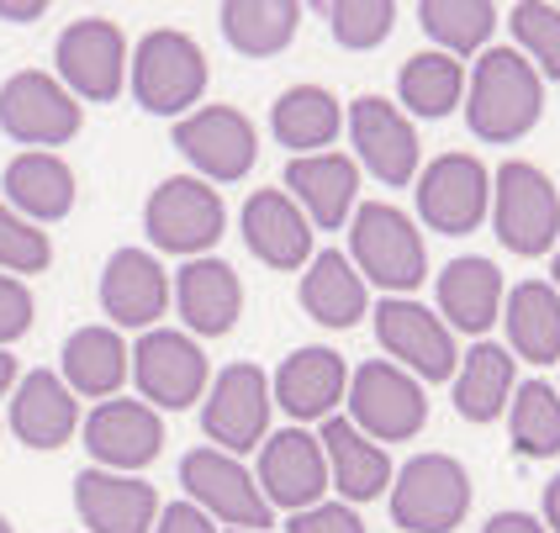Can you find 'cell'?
<instances>
[{
  "label": "cell",
  "mask_w": 560,
  "mask_h": 533,
  "mask_svg": "<svg viewBox=\"0 0 560 533\" xmlns=\"http://www.w3.org/2000/svg\"><path fill=\"white\" fill-rule=\"evenodd\" d=\"M175 301L201 339H222L244 312V281L222 259H190L175 275Z\"/></svg>",
  "instance_id": "cell-25"
},
{
  "label": "cell",
  "mask_w": 560,
  "mask_h": 533,
  "mask_svg": "<svg viewBox=\"0 0 560 533\" xmlns=\"http://www.w3.org/2000/svg\"><path fill=\"white\" fill-rule=\"evenodd\" d=\"M439 312L460 333H487L502 312V270L492 259H450L439 275Z\"/></svg>",
  "instance_id": "cell-27"
},
{
  "label": "cell",
  "mask_w": 560,
  "mask_h": 533,
  "mask_svg": "<svg viewBox=\"0 0 560 533\" xmlns=\"http://www.w3.org/2000/svg\"><path fill=\"white\" fill-rule=\"evenodd\" d=\"M508 339L529 365L560 359V291L545 281H524L508 296Z\"/></svg>",
  "instance_id": "cell-33"
},
{
  "label": "cell",
  "mask_w": 560,
  "mask_h": 533,
  "mask_svg": "<svg viewBox=\"0 0 560 533\" xmlns=\"http://www.w3.org/2000/svg\"><path fill=\"white\" fill-rule=\"evenodd\" d=\"M545 117V80L518 48H487L466 80V122L487 143H518Z\"/></svg>",
  "instance_id": "cell-1"
},
{
  "label": "cell",
  "mask_w": 560,
  "mask_h": 533,
  "mask_svg": "<svg viewBox=\"0 0 560 533\" xmlns=\"http://www.w3.org/2000/svg\"><path fill=\"white\" fill-rule=\"evenodd\" d=\"M349 264L360 270L365 285H381L392 296H412L423 275H429V253L418 227L407 222V212H397L392 201H365L354 222H349Z\"/></svg>",
  "instance_id": "cell-2"
},
{
  "label": "cell",
  "mask_w": 560,
  "mask_h": 533,
  "mask_svg": "<svg viewBox=\"0 0 560 533\" xmlns=\"http://www.w3.org/2000/svg\"><path fill=\"white\" fill-rule=\"evenodd\" d=\"M101 307L122 328H154L170 307V275L159 270L154 253L122 249L101 270Z\"/></svg>",
  "instance_id": "cell-20"
},
{
  "label": "cell",
  "mask_w": 560,
  "mask_h": 533,
  "mask_svg": "<svg viewBox=\"0 0 560 533\" xmlns=\"http://www.w3.org/2000/svg\"><path fill=\"white\" fill-rule=\"evenodd\" d=\"M296 27H302L296 0H233V5H222V37L244 59H270L280 48H291Z\"/></svg>",
  "instance_id": "cell-32"
},
{
  "label": "cell",
  "mask_w": 560,
  "mask_h": 533,
  "mask_svg": "<svg viewBox=\"0 0 560 533\" xmlns=\"http://www.w3.org/2000/svg\"><path fill=\"white\" fill-rule=\"evenodd\" d=\"M343 391H349V370H343L339 354L323 344L296 348L276 376V402H280V412L296 417V423L328 417V412L343 402Z\"/></svg>",
  "instance_id": "cell-23"
},
{
  "label": "cell",
  "mask_w": 560,
  "mask_h": 533,
  "mask_svg": "<svg viewBox=\"0 0 560 533\" xmlns=\"http://www.w3.org/2000/svg\"><path fill=\"white\" fill-rule=\"evenodd\" d=\"M175 149L207 175V180H238L254 169V154H259V138H254V122L238 111V106H207V111H190L175 122Z\"/></svg>",
  "instance_id": "cell-13"
},
{
  "label": "cell",
  "mask_w": 560,
  "mask_h": 533,
  "mask_svg": "<svg viewBox=\"0 0 560 533\" xmlns=\"http://www.w3.org/2000/svg\"><path fill=\"white\" fill-rule=\"evenodd\" d=\"M85 127L80 100L63 91L54 74L27 69V74H11L0 85V132L27 143V149H59L74 132Z\"/></svg>",
  "instance_id": "cell-7"
},
{
  "label": "cell",
  "mask_w": 560,
  "mask_h": 533,
  "mask_svg": "<svg viewBox=\"0 0 560 533\" xmlns=\"http://www.w3.org/2000/svg\"><path fill=\"white\" fill-rule=\"evenodd\" d=\"M508 434H513V449L524 460L560 454V391L556 386H545V380L518 386L513 402H508Z\"/></svg>",
  "instance_id": "cell-37"
},
{
  "label": "cell",
  "mask_w": 560,
  "mask_h": 533,
  "mask_svg": "<svg viewBox=\"0 0 560 533\" xmlns=\"http://www.w3.org/2000/svg\"><path fill=\"white\" fill-rule=\"evenodd\" d=\"M556 285H560V249H556Z\"/></svg>",
  "instance_id": "cell-48"
},
{
  "label": "cell",
  "mask_w": 560,
  "mask_h": 533,
  "mask_svg": "<svg viewBox=\"0 0 560 533\" xmlns=\"http://www.w3.org/2000/svg\"><path fill=\"white\" fill-rule=\"evenodd\" d=\"M470 512V475L450 454H412L392 481V518L407 533H450Z\"/></svg>",
  "instance_id": "cell-5"
},
{
  "label": "cell",
  "mask_w": 560,
  "mask_h": 533,
  "mask_svg": "<svg viewBox=\"0 0 560 533\" xmlns=\"http://www.w3.org/2000/svg\"><path fill=\"white\" fill-rule=\"evenodd\" d=\"M0 186L27 222H59L74 206V169L59 154H16Z\"/></svg>",
  "instance_id": "cell-28"
},
{
  "label": "cell",
  "mask_w": 560,
  "mask_h": 533,
  "mask_svg": "<svg viewBox=\"0 0 560 533\" xmlns=\"http://www.w3.org/2000/svg\"><path fill=\"white\" fill-rule=\"evenodd\" d=\"M508 27L518 37L524 59L539 69V80L550 74L560 80V5H539V0H524L508 11Z\"/></svg>",
  "instance_id": "cell-38"
},
{
  "label": "cell",
  "mask_w": 560,
  "mask_h": 533,
  "mask_svg": "<svg viewBox=\"0 0 560 533\" xmlns=\"http://www.w3.org/2000/svg\"><path fill=\"white\" fill-rule=\"evenodd\" d=\"M323 454H328V475H334L343 502H375L392 486L386 449H375V439H365L349 417H328L323 423Z\"/></svg>",
  "instance_id": "cell-26"
},
{
  "label": "cell",
  "mask_w": 560,
  "mask_h": 533,
  "mask_svg": "<svg viewBox=\"0 0 560 533\" xmlns=\"http://www.w3.org/2000/svg\"><path fill=\"white\" fill-rule=\"evenodd\" d=\"M418 27L429 32L439 43V54H450V59L481 54L492 27H498V5H487V0H423Z\"/></svg>",
  "instance_id": "cell-36"
},
{
  "label": "cell",
  "mask_w": 560,
  "mask_h": 533,
  "mask_svg": "<svg viewBox=\"0 0 560 533\" xmlns=\"http://www.w3.org/2000/svg\"><path fill=\"white\" fill-rule=\"evenodd\" d=\"M132 95L143 111L154 117H175V111H190L196 95L207 91V54L196 48V37L175 27H154L138 54H132Z\"/></svg>",
  "instance_id": "cell-4"
},
{
  "label": "cell",
  "mask_w": 560,
  "mask_h": 533,
  "mask_svg": "<svg viewBox=\"0 0 560 533\" xmlns=\"http://www.w3.org/2000/svg\"><path fill=\"white\" fill-rule=\"evenodd\" d=\"M74 428H80L74 391L54 370H32L16 386V402H11V434L27 449H63L74 439Z\"/></svg>",
  "instance_id": "cell-24"
},
{
  "label": "cell",
  "mask_w": 560,
  "mask_h": 533,
  "mask_svg": "<svg viewBox=\"0 0 560 533\" xmlns=\"http://www.w3.org/2000/svg\"><path fill=\"white\" fill-rule=\"evenodd\" d=\"M302 307H307V317L323 322V328H354V322L365 317V281H360V270H354L339 249H323L307 264Z\"/></svg>",
  "instance_id": "cell-30"
},
{
  "label": "cell",
  "mask_w": 560,
  "mask_h": 533,
  "mask_svg": "<svg viewBox=\"0 0 560 533\" xmlns=\"http://www.w3.org/2000/svg\"><path fill=\"white\" fill-rule=\"evenodd\" d=\"M545 523L560 533V475L550 481V486H545Z\"/></svg>",
  "instance_id": "cell-46"
},
{
  "label": "cell",
  "mask_w": 560,
  "mask_h": 533,
  "mask_svg": "<svg viewBox=\"0 0 560 533\" xmlns=\"http://www.w3.org/2000/svg\"><path fill=\"white\" fill-rule=\"evenodd\" d=\"M492 206V175L487 164L470 154H444L423 169L418 180V212L434 233H450V238H466L481 227Z\"/></svg>",
  "instance_id": "cell-9"
},
{
  "label": "cell",
  "mask_w": 560,
  "mask_h": 533,
  "mask_svg": "<svg viewBox=\"0 0 560 533\" xmlns=\"http://www.w3.org/2000/svg\"><path fill=\"white\" fill-rule=\"evenodd\" d=\"M43 11H48L43 0H32V5H5V0H0V16H5V22H37Z\"/></svg>",
  "instance_id": "cell-45"
},
{
  "label": "cell",
  "mask_w": 560,
  "mask_h": 533,
  "mask_svg": "<svg viewBox=\"0 0 560 533\" xmlns=\"http://www.w3.org/2000/svg\"><path fill=\"white\" fill-rule=\"evenodd\" d=\"M180 481H186L190 502L201 507V512H212L222 523H233V529H270V502H265V491H259V481H254L233 454H222V449H190L186 460H180Z\"/></svg>",
  "instance_id": "cell-10"
},
{
  "label": "cell",
  "mask_w": 560,
  "mask_h": 533,
  "mask_svg": "<svg viewBox=\"0 0 560 533\" xmlns=\"http://www.w3.org/2000/svg\"><path fill=\"white\" fill-rule=\"evenodd\" d=\"M11 386H16V359H11V354L0 348V396H5Z\"/></svg>",
  "instance_id": "cell-47"
},
{
  "label": "cell",
  "mask_w": 560,
  "mask_h": 533,
  "mask_svg": "<svg viewBox=\"0 0 560 533\" xmlns=\"http://www.w3.org/2000/svg\"><path fill=\"white\" fill-rule=\"evenodd\" d=\"M249 533H259V529H249Z\"/></svg>",
  "instance_id": "cell-50"
},
{
  "label": "cell",
  "mask_w": 560,
  "mask_h": 533,
  "mask_svg": "<svg viewBox=\"0 0 560 533\" xmlns=\"http://www.w3.org/2000/svg\"><path fill=\"white\" fill-rule=\"evenodd\" d=\"M74 507L91 533H154L159 491L149 481L91 465V471L74 475Z\"/></svg>",
  "instance_id": "cell-17"
},
{
  "label": "cell",
  "mask_w": 560,
  "mask_h": 533,
  "mask_svg": "<svg viewBox=\"0 0 560 533\" xmlns=\"http://www.w3.org/2000/svg\"><path fill=\"white\" fill-rule=\"evenodd\" d=\"M429 417L423 386L402 365H360L349 380V423L375 443H407Z\"/></svg>",
  "instance_id": "cell-8"
},
{
  "label": "cell",
  "mask_w": 560,
  "mask_h": 533,
  "mask_svg": "<svg viewBox=\"0 0 560 533\" xmlns=\"http://www.w3.org/2000/svg\"><path fill=\"white\" fill-rule=\"evenodd\" d=\"M143 227H149V238H154L164 253H186V259H196V253H207L222 238L228 212H222V196L207 186V180H196V175H170V180L149 196Z\"/></svg>",
  "instance_id": "cell-6"
},
{
  "label": "cell",
  "mask_w": 560,
  "mask_h": 533,
  "mask_svg": "<svg viewBox=\"0 0 560 533\" xmlns=\"http://www.w3.org/2000/svg\"><path fill=\"white\" fill-rule=\"evenodd\" d=\"M207 376H212V365L190 333L149 328L132 348V380L143 386V396L154 407H196L207 391Z\"/></svg>",
  "instance_id": "cell-11"
},
{
  "label": "cell",
  "mask_w": 560,
  "mask_h": 533,
  "mask_svg": "<svg viewBox=\"0 0 560 533\" xmlns=\"http://www.w3.org/2000/svg\"><path fill=\"white\" fill-rule=\"evenodd\" d=\"M201 428L218 449H254L270 428V380L259 365H228L201 407Z\"/></svg>",
  "instance_id": "cell-14"
},
{
  "label": "cell",
  "mask_w": 560,
  "mask_h": 533,
  "mask_svg": "<svg viewBox=\"0 0 560 533\" xmlns=\"http://www.w3.org/2000/svg\"><path fill=\"white\" fill-rule=\"evenodd\" d=\"M85 449L106 471H143L154 465L159 449H164V423L149 402H106L91 412L85 423Z\"/></svg>",
  "instance_id": "cell-19"
},
{
  "label": "cell",
  "mask_w": 560,
  "mask_h": 533,
  "mask_svg": "<svg viewBox=\"0 0 560 533\" xmlns=\"http://www.w3.org/2000/svg\"><path fill=\"white\" fill-rule=\"evenodd\" d=\"M513 402V359L498 344H476L455 380V412L466 423H492Z\"/></svg>",
  "instance_id": "cell-34"
},
{
  "label": "cell",
  "mask_w": 560,
  "mask_h": 533,
  "mask_svg": "<svg viewBox=\"0 0 560 533\" xmlns=\"http://www.w3.org/2000/svg\"><path fill=\"white\" fill-rule=\"evenodd\" d=\"M349 138L381 186H407L418 175V132L386 95H360L349 106Z\"/></svg>",
  "instance_id": "cell-15"
},
{
  "label": "cell",
  "mask_w": 560,
  "mask_h": 533,
  "mask_svg": "<svg viewBox=\"0 0 560 533\" xmlns=\"http://www.w3.org/2000/svg\"><path fill=\"white\" fill-rule=\"evenodd\" d=\"M328 27L343 48L365 54V48H381L392 27H397V5L392 0H334L328 5Z\"/></svg>",
  "instance_id": "cell-39"
},
{
  "label": "cell",
  "mask_w": 560,
  "mask_h": 533,
  "mask_svg": "<svg viewBox=\"0 0 560 533\" xmlns=\"http://www.w3.org/2000/svg\"><path fill=\"white\" fill-rule=\"evenodd\" d=\"M0 533H11V523H5V518H0Z\"/></svg>",
  "instance_id": "cell-49"
},
{
  "label": "cell",
  "mask_w": 560,
  "mask_h": 533,
  "mask_svg": "<svg viewBox=\"0 0 560 533\" xmlns=\"http://www.w3.org/2000/svg\"><path fill=\"white\" fill-rule=\"evenodd\" d=\"M375 339L392 359H402L407 370H418L423 380H450L455 370V339L429 307L407 301V296H386L375 307Z\"/></svg>",
  "instance_id": "cell-16"
},
{
  "label": "cell",
  "mask_w": 560,
  "mask_h": 533,
  "mask_svg": "<svg viewBox=\"0 0 560 533\" xmlns=\"http://www.w3.org/2000/svg\"><path fill=\"white\" fill-rule=\"evenodd\" d=\"M270 127H276V138L291 154L307 158L339 138L343 111H339V100H334V91H323V85H291L270 106Z\"/></svg>",
  "instance_id": "cell-31"
},
{
  "label": "cell",
  "mask_w": 560,
  "mask_h": 533,
  "mask_svg": "<svg viewBox=\"0 0 560 533\" xmlns=\"http://www.w3.org/2000/svg\"><path fill=\"white\" fill-rule=\"evenodd\" d=\"M492 190H498L492 212H498L502 249L524 253V259H539V253L556 249V238H560V190L545 169H534V164H524V158H508V164H498Z\"/></svg>",
  "instance_id": "cell-3"
},
{
  "label": "cell",
  "mask_w": 560,
  "mask_h": 533,
  "mask_svg": "<svg viewBox=\"0 0 560 533\" xmlns=\"http://www.w3.org/2000/svg\"><path fill=\"white\" fill-rule=\"evenodd\" d=\"M127 370H132V354L112 328H80V333L63 339V380H69L74 396H106L112 402V391L127 380Z\"/></svg>",
  "instance_id": "cell-29"
},
{
  "label": "cell",
  "mask_w": 560,
  "mask_h": 533,
  "mask_svg": "<svg viewBox=\"0 0 560 533\" xmlns=\"http://www.w3.org/2000/svg\"><path fill=\"white\" fill-rule=\"evenodd\" d=\"M285 190L291 201L307 212V222H317L323 233H334L354 212V190H360V158L343 154H307L285 164Z\"/></svg>",
  "instance_id": "cell-22"
},
{
  "label": "cell",
  "mask_w": 560,
  "mask_h": 533,
  "mask_svg": "<svg viewBox=\"0 0 560 533\" xmlns=\"http://www.w3.org/2000/svg\"><path fill=\"white\" fill-rule=\"evenodd\" d=\"M54 59H59V85L69 95H85V100H117L122 95L127 37L117 22H101V16L74 22L59 37Z\"/></svg>",
  "instance_id": "cell-12"
},
{
  "label": "cell",
  "mask_w": 560,
  "mask_h": 533,
  "mask_svg": "<svg viewBox=\"0 0 560 533\" xmlns=\"http://www.w3.org/2000/svg\"><path fill=\"white\" fill-rule=\"evenodd\" d=\"M481 533H545V529L534 523L529 512H498V518H487Z\"/></svg>",
  "instance_id": "cell-44"
},
{
  "label": "cell",
  "mask_w": 560,
  "mask_h": 533,
  "mask_svg": "<svg viewBox=\"0 0 560 533\" xmlns=\"http://www.w3.org/2000/svg\"><path fill=\"white\" fill-rule=\"evenodd\" d=\"M48 264H54V244L43 238V227L0 201V270L5 275H43Z\"/></svg>",
  "instance_id": "cell-40"
},
{
  "label": "cell",
  "mask_w": 560,
  "mask_h": 533,
  "mask_svg": "<svg viewBox=\"0 0 560 533\" xmlns=\"http://www.w3.org/2000/svg\"><path fill=\"white\" fill-rule=\"evenodd\" d=\"M291 533H365V523L354 518L349 502H317L291 518Z\"/></svg>",
  "instance_id": "cell-41"
},
{
  "label": "cell",
  "mask_w": 560,
  "mask_h": 533,
  "mask_svg": "<svg viewBox=\"0 0 560 533\" xmlns=\"http://www.w3.org/2000/svg\"><path fill=\"white\" fill-rule=\"evenodd\" d=\"M32 328V296L22 281H11V275H0V344H11V339H22Z\"/></svg>",
  "instance_id": "cell-42"
},
{
  "label": "cell",
  "mask_w": 560,
  "mask_h": 533,
  "mask_svg": "<svg viewBox=\"0 0 560 533\" xmlns=\"http://www.w3.org/2000/svg\"><path fill=\"white\" fill-rule=\"evenodd\" d=\"M397 91H402L407 111H418V117H450L460 106V95H466V69H460V59L429 48V54H412L397 69Z\"/></svg>",
  "instance_id": "cell-35"
},
{
  "label": "cell",
  "mask_w": 560,
  "mask_h": 533,
  "mask_svg": "<svg viewBox=\"0 0 560 533\" xmlns=\"http://www.w3.org/2000/svg\"><path fill=\"white\" fill-rule=\"evenodd\" d=\"M323 486H328V454L323 443L302 434V428H285L276 439H265L259 449V491L270 507H317L323 502Z\"/></svg>",
  "instance_id": "cell-18"
},
{
  "label": "cell",
  "mask_w": 560,
  "mask_h": 533,
  "mask_svg": "<svg viewBox=\"0 0 560 533\" xmlns=\"http://www.w3.org/2000/svg\"><path fill=\"white\" fill-rule=\"evenodd\" d=\"M154 533H218V529H212V512H201L196 502H175L159 512Z\"/></svg>",
  "instance_id": "cell-43"
},
{
  "label": "cell",
  "mask_w": 560,
  "mask_h": 533,
  "mask_svg": "<svg viewBox=\"0 0 560 533\" xmlns=\"http://www.w3.org/2000/svg\"><path fill=\"white\" fill-rule=\"evenodd\" d=\"M244 244L270 270H302L312 259V222L291 196L254 190L249 206H244Z\"/></svg>",
  "instance_id": "cell-21"
}]
</instances>
